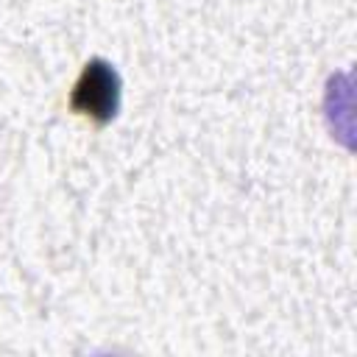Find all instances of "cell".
Returning a JSON list of instances; mask_svg holds the SVG:
<instances>
[{
    "label": "cell",
    "mask_w": 357,
    "mask_h": 357,
    "mask_svg": "<svg viewBox=\"0 0 357 357\" xmlns=\"http://www.w3.org/2000/svg\"><path fill=\"white\" fill-rule=\"evenodd\" d=\"M120 100V81L117 73L106 61H92L84 67L75 92H73V106L95 120H109L117 109Z\"/></svg>",
    "instance_id": "1"
}]
</instances>
